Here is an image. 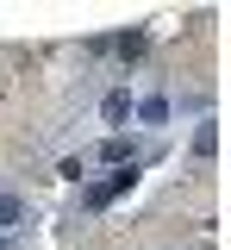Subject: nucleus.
I'll return each mask as SVG.
<instances>
[{
    "label": "nucleus",
    "instance_id": "nucleus-1",
    "mask_svg": "<svg viewBox=\"0 0 231 250\" xmlns=\"http://www.w3.org/2000/svg\"><path fill=\"white\" fill-rule=\"evenodd\" d=\"M132 182H137V163H125V169H113V175H106L100 188H88V207H106V200H119V194H125Z\"/></svg>",
    "mask_w": 231,
    "mask_h": 250
},
{
    "label": "nucleus",
    "instance_id": "nucleus-6",
    "mask_svg": "<svg viewBox=\"0 0 231 250\" xmlns=\"http://www.w3.org/2000/svg\"><path fill=\"white\" fill-rule=\"evenodd\" d=\"M144 44H150L144 31H125V38H106V44H94V50H119V57H137Z\"/></svg>",
    "mask_w": 231,
    "mask_h": 250
},
{
    "label": "nucleus",
    "instance_id": "nucleus-4",
    "mask_svg": "<svg viewBox=\"0 0 231 250\" xmlns=\"http://www.w3.org/2000/svg\"><path fill=\"white\" fill-rule=\"evenodd\" d=\"M132 113H137V119H144V125H169V113H175V106H169L163 94H150V100H137Z\"/></svg>",
    "mask_w": 231,
    "mask_h": 250
},
{
    "label": "nucleus",
    "instance_id": "nucleus-5",
    "mask_svg": "<svg viewBox=\"0 0 231 250\" xmlns=\"http://www.w3.org/2000/svg\"><path fill=\"white\" fill-rule=\"evenodd\" d=\"M25 225V200L19 194H0V231H19Z\"/></svg>",
    "mask_w": 231,
    "mask_h": 250
},
{
    "label": "nucleus",
    "instance_id": "nucleus-2",
    "mask_svg": "<svg viewBox=\"0 0 231 250\" xmlns=\"http://www.w3.org/2000/svg\"><path fill=\"white\" fill-rule=\"evenodd\" d=\"M100 163H113V169H125V163H137V138H125V131H113L106 144H100Z\"/></svg>",
    "mask_w": 231,
    "mask_h": 250
},
{
    "label": "nucleus",
    "instance_id": "nucleus-3",
    "mask_svg": "<svg viewBox=\"0 0 231 250\" xmlns=\"http://www.w3.org/2000/svg\"><path fill=\"white\" fill-rule=\"evenodd\" d=\"M100 119H106V125H125V119H132V94H125V88H113L106 100H100Z\"/></svg>",
    "mask_w": 231,
    "mask_h": 250
},
{
    "label": "nucleus",
    "instance_id": "nucleus-7",
    "mask_svg": "<svg viewBox=\"0 0 231 250\" xmlns=\"http://www.w3.org/2000/svg\"><path fill=\"white\" fill-rule=\"evenodd\" d=\"M212 144H219V131H212V119H206V125L194 131V156H212Z\"/></svg>",
    "mask_w": 231,
    "mask_h": 250
}]
</instances>
